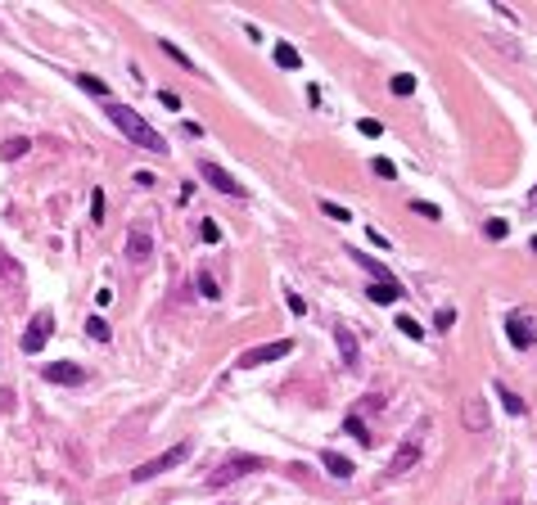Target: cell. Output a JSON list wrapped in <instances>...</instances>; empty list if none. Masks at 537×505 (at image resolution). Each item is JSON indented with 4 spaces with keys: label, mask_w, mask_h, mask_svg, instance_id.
I'll use <instances>...</instances> for the list:
<instances>
[{
    "label": "cell",
    "mask_w": 537,
    "mask_h": 505,
    "mask_svg": "<svg viewBox=\"0 0 537 505\" xmlns=\"http://www.w3.org/2000/svg\"><path fill=\"white\" fill-rule=\"evenodd\" d=\"M199 176L208 181L213 190H222V194H230V199H244V194H249V190H244V186H239L235 176H230V171H226L222 163H213V158H203V163H199Z\"/></svg>",
    "instance_id": "obj_7"
},
{
    "label": "cell",
    "mask_w": 537,
    "mask_h": 505,
    "mask_svg": "<svg viewBox=\"0 0 537 505\" xmlns=\"http://www.w3.org/2000/svg\"><path fill=\"white\" fill-rule=\"evenodd\" d=\"M451 325H456V312H451V307H443V312L434 316V329H451Z\"/></svg>",
    "instance_id": "obj_33"
},
{
    "label": "cell",
    "mask_w": 537,
    "mask_h": 505,
    "mask_svg": "<svg viewBox=\"0 0 537 505\" xmlns=\"http://www.w3.org/2000/svg\"><path fill=\"white\" fill-rule=\"evenodd\" d=\"M50 334H55V312H50V307H41V312H32L28 329H23V352L36 356L45 343H50Z\"/></svg>",
    "instance_id": "obj_5"
},
{
    "label": "cell",
    "mask_w": 537,
    "mask_h": 505,
    "mask_svg": "<svg viewBox=\"0 0 537 505\" xmlns=\"http://www.w3.org/2000/svg\"><path fill=\"white\" fill-rule=\"evenodd\" d=\"M357 131L366 135V140H380V135H384V127H380L375 118H361V122H357Z\"/></svg>",
    "instance_id": "obj_29"
},
{
    "label": "cell",
    "mask_w": 537,
    "mask_h": 505,
    "mask_svg": "<svg viewBox=\"0 0 537 505\" xmlns=\"http://www.w3.org/2000/svg\"><path fill=\"white\" fill-rule=\"evenodd\" d=\"M154 257V235L145 226H136V230H127V262L131 266H145Z\"/></svg>",
    "instance_id": "obj_10"
},
{
    "label": "cell",
    "mask_w": 537,
    "mask_h": 505,
    "mask_svg": "<svg viewBox=\"0 0 537 505\" xmlns=\"http://www.w3.org/2000/svg\"><path fill=\"white\" fill-rule=\"evenodd\" d=\"M104 113H108V122H113V127L127 135L131 144H136V149H145V154H167V140H163V135H158L149 122L136 113V108H127V104H108Z\"/></svg>",
    "instance_id": "obj_1"
},
{
    "label": "cell",
    "mask_w": 537,
    "mask_h": 505,
    "mask_svg": "<svg viewBox=\"0 0 537 505\" xmlns=\"http://www.w3.org/2000/svg\"><path fill=\"white\" fill-rule=\"evenodd\" d=\"M397 329H402L407 339H420V334H424V325H420L416 316H397Z\"/></svg>",
    "instance_id": "obj_25"
},
{
    "label": "cell",
    "mask_w": 537,
    "mask_h": 505,
    "mask_svg": "<svg viewBox=\"0 0 537 505\" xmlns=\"http://www.w3.org/2000/svg\"><path fill=\"white\" fill-rule=\"evenodd\" d=\"M158 104H163L167 113H176V108H181V95L176 91H158Z\"/></svg>",
    "instance_id": "obj_31"
},
{
    "label": "cell",
    "mask_w": 537,
    "mask_h": 505,
    "mask_svg": "<svg viewBox=\"0 0 537 505\" xmlns=\"http://www.w3.org/2000/svg\"><path fill=\"white\" fill-rule=\"evenodd\" d=\"M411 208H416V217H424V221H438V217H443V212H438V208H434V203H420V199H416V203H411Z\"/></svg>",
    "instance_id": "obj_35"
},
{
    "label": "cell",
    "mask_w": 537,
    "mask_h": 505,
    "mask_svg": "<svg viewBox=\"0 0 537 505\" xmlns=\"http://www.w3.org/2000/svg\"><path fill=\"white\" fill-rule=\"evenodd\" d=\"M497 397H502V406L510 415H524V397H519V392H510L506 384H497Z\"/></svg>",
    "instance_id": "obj_21"
},
{
    "label": "cell",
    "mask_w": 537,
    "mask_h": 505,
    "mask_svg": "<svg viewBox=\"0 0 537 505\" xmlns=\"http://www.w3.org/2000/svg\"><path fill=\"white\" fill-rule=\"evenodd\" d=\"M371 167H375V176H384V181H393V176H397V167L388 163V158H375Z\"/></svg>",
    "instance_id": "obj_30"
},
{
    "label": "cell",
    "mask_w": 537,
    "mask_h": 505,
    "mask_svg": "<svg viewBox=\"0 0 537 505\" xmlns=\"http://www.w3.org/2000/svg\"><path fill=\"white\" fill-rule=\"evenodd\" d=\"M199 235H203V244H217V239H222V226H217L213 217H203L199 221Z\"/></svg>",
    "instance_id": "obj_26"
},
{
    "label": "cell",
    "mask_w": 537,
    "mask_h": 505,
    "mask_svg": "<svg viewBox=\"0 0 537 505\" xmlns=\"http://www.w3.org/2000/svg\"><path fill=\"white\" fill-rule=\"evenodd\" d=\"M366 293H371V302H397L402 298V293H407V289H402V285H375V280H371V289H366Z\"/></svg>",
    "instance_id": "obj_17"
},
{
    "label": "cell",
    "mask_w": 537,
    "mask_h": 505,
    "mask_svg": "<svg viewBox=\"0 0 537 505\" xmlns=\"http://www.w3.org/2000/svg\"><path fill=\"white\" fill-rule=\"evenodd\" d=\"M348 253H352V249H348ZM352 262H357L361 271H371V276H375V285H397V276H393V271H388L384 262H375L371 253H352Z\"/></svg>",
    "instance_id": "obj_12"
},
{
    "label": "cell",
    "mask_w": 537,
    "mask_h": 505,
    "mask_svg": "<svg viewBox=\"0 0 537 505\" xmlns=\"http://www.w3.org/2000/svg\"><path fill=\"white\" fill-rule=\"evenodd\" d=\"M285 302H289V312H294V316H303V312H307V302H303V293H285Z\"/></svg>",
    "instance_id": "obj_36"
},
{
    "label": "cell",
    "mask_w": 537,
    "mask_h": 505,
    "mask_svg": "<svg viewBox=\"0 0 537 505\" xmlns=\"http://www.w3.org/2000/svg\"><path fill=\"white\" fill-rule=\"evenodd\" d=\"M28 149H32V140H28V135H9V140H5V149H0V158H23Z\"/></svg>",
    "instance_id": "obj_19"
},
{
    "label": "cell",
    "mask_w": 537,
    "mask_h": 505,
    "mask_svg": "<svg viewBox=\"0 0 537 505\" xmlns=\"http://www.w3.org/2000/svg\"><path fill=\"white\" fill-rule=\"evenodd\" d=\"M190 455V442H176V447H167L163 455H154V460H145L140 470H131V483H149V478H158V474H167L172 465H181Z\"/></svg>",
    "instance_id": "obj_4"
},
{
    "label": "cell",
    "mask_w": 537,
    "mask_h": 505,
    "mask_svg": "<svg viewBox=\"0 0 537 505\" xmlns=\"http://www.w3.org/2000/svg\"><path fill=\"white\" fill-rule=\"evenodd\" d=\"M334 343H339V352H344V361H348V365H357L361 348H357V334H352L348 325H334Z\"/></svg>",
    "instance_id": "obj_15"
},
{
    "label": "cell",
    "mask_w": 537,
    "mask_h": 505,
    "mask_svg": "<svg viewBox=\"0 0 537 505\" xmlns=\"http://www.w3.org/2000/svg\"><path fill=\"white\" fill-rule=\"evenodd\" d=\"M533 253H537V239H533Z\"/></svg>",
    "instance_id": "obj_40"
},
{
    "label": "cell",
    "mask_w": 537,
    "mask_h": 505,
    "mask_svg": "<svg viewBox=\"0 0 537 505\" xmlns=\"http://www.w3.org/2000/svg\"><path fill=\"white\" fill-rule=\"evenodd\" d=\"M460 424H465L470 433H487V402L483 397H465V406H460Z\"/></svg>",
    "instance_id": "obj_11"
},
{
    "label": "cell",
    "mask_w": 537,
    "mask_h": 505,
    "mask_svg": "<svg viewBox=\"0 0 537 505\" xmlns=\"http://www.w3.org/2000/svg\"><path fill=\"white\" fill-rule=\"evenodd\" d=\"M131 181H136L140 190H149V186H154V171H136V176H131Z\"/></svg>",
    "instance_id": "obj_38"
},
{
    "label": "cell",
    "mask_w": 537,
    "mask_h": 505,
    "mask_svg": "<svg viewBox=\"0 0 537 505\" xmlns=\"http://www.w3.org/2000/svg\"><path fill=\"white\" fill-rule=\"evenodd\" d=\"M258 470H262V455H230V460H222V465L208 474V487L217 492V487L235 483V478H244V474H258Z\"/></svg>",
    "instance_id": "obj_2"
},
{
    "label": "cell",
    "mask_w": 537,
    "mask_h": 505,
    "mask_svg": "<svg viewBox=\"0 0 537 505\" xmlns=\"http://www.w3.org/2000/svg\"><path fill=\"white\" fill-rule=\"evenodd\" d=\"M18 285H23V262L0 249V289H18Z\"/></svg>",
    "instance_id": "obj_13"
},
{
    "label": "cell",
    "mask_w": 537,
    "mask_h": 505,
    "mask_svg": "<svg viewBox=\"0 0 537 505\" xmlns=\"http://www.w3.org/2000/svg\"><path fill=\"white\" fill-rule=\"evenodd\" d=\"M194 289H199V293H203L208 302H217V298H222V289H217V285H213V276H203V271L194 276Z\"/></svg>",
    "instance_id": "obj_23"
},
{
    "label": "cell",
    "mask_w": 537,
    "mask_h": 505,
    "mask_svg": "<svg viewBox=\"0 0 537 505\" xmlns=\"http://www.w3.org/2000/svg\"><path fill=\"white\" fill-rule=\"evenodd\" d=\"M321 465H325L329 478H352L357 474V465H352L348 455H339V451H321Z\"/></svg>",
    "instance_id": "obj_14"
},
{
    "label": "cell",
    "mask_w": 537,
    "mask_h": 505,
    "mask_svg": "<svg viewBox=\"0 0 537 505\" xmlns=\"http://www.w3.org/2000/svg\"><path fill=\"white\" fill-rule=\"evenodd\" d=\"M344 433H352L361 447H371V442H375V433H366V424L357 420V415H348V420H344Z\"/></svg>",
    "instance_id": "obj_22"
},
{
    "label": "cell",
    "mask_w": 537,
    "mask_h": 505,
    "mask_svg": "<svg viewBox=\"0 0 537 505\" xmlns=\"http://www.w3.org/2000/svg\"><path fill=\"white\" fill-rule=\"evenodd\" d=\"M158 50H163L167 59H172V64H181L186 72H199V64H194V59H190L186 50H181V45H172V41H167V36H163V41H158Z\"/></svg>",
    "instance_id": "obj_16"
},
{
    "label": "cell",
    "mask_w": 537,
    "mask_h": 505,
    "mask_svg": "<svg viewBox=\"0 0 537 505\" xmlns=\"http://www.w3.org/2000/svg\"><path fill=\"white\" fill-rule=\"evenodd\" d=\"M41 375L50 379V384H64V388H81V384L91 379V375H86V365H72V361H50Z\"/></svg>",
    "instance_id": "obj_9"
},
{
    "label": "cell",
    "mask_w": 537,
    "mask_h": 505,
    "mask_svg": "<svg viewBox=\"0 0 537 505\" xmlns=\"http://www.w3.org/2000/svg\"><path fill=\"white\" fill-rule=\"evenodd\" d=\"M77 86H81V91H91V95H108V86L100 77H91V72H77Z\"/></svg>",
    "instance_id": "obj_24"
},
{
    "label": "cell",
    "mask_w": 537,
    "mask_h": 505,
    "mask_svg": "<svg viewBox=\"0 0 537 505\" xmlns=\"http://www.w3.org/2000/svg\"><path fill=\"white\" fill-rule=\"evenodd\" d=\"M321 212H325L329 221H352V212H348V208H339V203H329V199H321Z\"/></svg>",
    "instance_id": "obj_28"
},
{
    "label": "cell",
    "mask_w": 537,
    "mask_h": 505,
    "mask_svg": "<svg viewBox=\"0 0 537 505\" xmlns=\"http://www.w3.org/2000/svg\"><path fill=\"white\" fill-rule=\"evenodd\" d=\"M276 64L280 68H289V72H294V68H303V55L294 50V45H289V41H276Z\"/></svg>",
    "instance_id": "obj_18"
},
{
    "label": "cell",
    "mask_w": 537,
    "mask_h": 505,
    "mask_svg": "<svg viewBox=\"0 0 537 505\" xmlns=\"http://www.w3.org/2000/svg\"><path fill=\"white\" fill-rule=\"evenodd\" d=\"M86 334H91L95 343H108V339H113V329H108L104 316H91V320H86Z\"/></svg>",
    "instance_id": "obj_20"
},
{
    "label": "cell",
    "mask_w": 537,
    "mask_h": 505,
    "mask_svg": "<svg viewBox=\"0 0 537 505\" xmlns=\"http://www.w3.org/2000/svg\"><path fill=\"white\" fill-rule=\"evenodd\" d=\"M506 235H510V226H506L502 217H497V221H487V239H506Z\"/></svg>",
    "instance_id": "obj_34"
},
{
    "label": "cell",
    "mask_w": 537,
    "mask_h": 505,
    "mask_svg": "<svg viewBox=\"0 0 537 505\" xmlns=\"http://www.w3.org/2000/svg\"><path fill=\"white\" fill-rule=\"evenodd\" d=\"M388 86H393V95H411V91H416V77H411V72H397Z\"/></svg>",
    "instance_id": "obj_27"
},
{
    "label": "cell",
    "mask_w": 537,
    "mask_h": 505,
    "mask_svg": "<svg viewBox=\"0 0 537 505\" xmlns=\"http://www.w3.org/2000/svg\"><path fill=\"white\" fill-rule=\"evenodd\" d=\"M506 339H510V348H519V352L537 348V320L524 316V312H510L506 316Z\"/></svg>",
    "instance_id": "obj_6"
},
{
    "label": "cell",
    "mask_w": 537,
    "mask_h": 505,
    "mask_svg": "<svg viewBox=\"0 0 537 505\" xmlns=\"http://www.w3.org/2000/svg\"><path fill=\"white\" fill-rule=\"evenodd\" d=\"M528 208H537V190H528Z\"/></svg>",
    "instance_id": "obj_39"
},
{
    "label": "cell",
    "mask_w": 537,
    "mask_h": 505,
    "mask_svg": "<svg viewBox=\"0 0 537 505\" xmlns=\"http://www.w3.org/2000/svg\"><path fill=\"white\" fill-rule=\"evenodd\" d=\"M420 429H411V433L407 438H402V447L393 451V460H388L384 465V478H402V474H411V470H416V465H420Z\"/></svg>",
    "instance_id": "obj_3"
},
{
    "label": "cell",
    "mask_w": 537,
    "mask_h": 505,
    "mask_svg": "<svg viewBox=\"0 0 537 505\" xmlns=\"http://www.w3.org/2000/svg\"><path fill=\"white\" fill-rule=\"evenodd\" d=\"M294 352V343L289 339H276V343H262V348H249L239 352V370H253V365H266V361H280V356Z\"/></svg>",
    "instance_id": "obj_8"
},
{
    "label": "cell",
    "mask_w": 537,
    "mask_h": 505,
    "mask_svg": "<svg viewBox=\"0 0 537 505\" xmlns=\"http://www.w3.org/2000/svg\"><path fill=\"white\" fill-rule=\"evenodd\" d=\"M91 221H95V226H100V221H104V194H100V190L91 194Z\"/></svg>",
    "instance_id": "obj_32"
},
{
    "label": "cell",
    "mask_w": 537,
    "mask_h": 505,
    "mask_svg": "<svg viewBox=\"0 0 537 505\" xmlns=\"http://www.w3.org/2000/svg\"><path fill=\"white\" fill-rule=\"evenodd\" d=\"M366 239H371V244H375V249H388V239H384V230H375V226H371V230H366Z\"/></svg>",
    "instance_id": "obj_37"
}]
</instances>
